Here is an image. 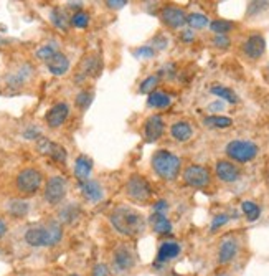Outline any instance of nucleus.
I'll use <instances>...</instances> for the list:
<instances>
[{
    "label": "nucleus",
    "mask_w": 269,
    "mask_h": 276,
    "mask_svg": "<svg viewBox=\"0 0 269 276\" xmlns=\"http://www.w3.org/2000/svg\"><path fill=\"white\" fill-rule=\"evenodd\" d=\"M63 228L58 222L51 220L45 225L31 226L25 232V242L30 246L40 248V246H55L61 242Z\"/></svg>",
    "instance_id": "nucleus-1"
},
{
    "label": "nucleus",
    "mask_w": 269,
    "mask_h": 276,
    "mask_svg": "<svg viewBox=\"0 0 269 276\" xmlns=\"http://www.w3.org/2000/svg\"><path fill=\"white\" fill-rule=\"evenodd\" d=\"M111 224L119 234L127 236L141 234L145 226L142 215L136 212V210H132L131 207H117L116 210H112Z\"/></svg>",
    "instance_id": "nucleus-2"
},
{
    "label": "nucleus",
    "mask_w": 269,
    "mask_h": 276,
    "mask_svg": "<svg viewBox=\"0 0 269 276\" xmlns=\"http://www.w3.org/2000/svg\"><path fill=\"white\" fill-rule=\"evenodd\" d=\"M182 162L175 154L169 152V150H157L152 156V167L157 174L165 178V180H174L179 176Z\"/></svg>",
    "instance_id": "nucleus-3"
},
{
    "label": "nucleus",
    "mask_w": 269,
    "mask_h": 276,
    "mask_svg": "<svg viewBox=\"0 0 269 276\" xmlns=\"http://www.w3.org/2000/svg\"><path fill=\"white\" fill-rule=\"evenodd\" d=\"M41 182H43L41 172L35 169V167H26V169L20 170L17 176V188L21 194H26V196L38 192Z\"/></svg>",
    "instance_id": "nucleus-4"
},
{
    "label": "nucleus",
    "mask_w": 269,
    "mask_h": 276,
    "mask_svg": "<svg viewBox=\"0 0 269 276\" xmlns=\"http://www.w3.org/2000/svg\"><path fill=\"white\" fill-rule=\"evenodd\" d=\"M227 154L236 162H250L256 158L258 146L251 140H231L227 146Z\"/></svg>",
    "instance_id": "nucleus-5"
},
{
    "label": "nucleus",
    "mask_w": 269,
    "mask_h": 276,
    "mask_svg": "<svg viewBox=\"0 0 269 276\" xmlns=\"http://www.w3.org/2000/svg\"><path fill=\"white\" fill-rule=\"evenodd\" d=\"M126 192H127V196L132 200H136V202H147L150 196H152V188H150L149 182L137 174L131 176V178L127 180Z\"/></svg>",
    "instance_id": "nucleus-6"
},
{
    "label": "nucleus",
    "mask_w": 269,
    "mask_h": 276,
    "mask_svg": "<svg viewBox=\"0 0 269 276\" xmlns=\"http://www.w3.org/2000/svg\"><path fill=\"white\" fill-rule=\"evenodd\" d=\"M66 180L60 176H53L48 178L46 186H45V200L48 204L56 205L66 196Z\"/></svg>",
    "instance_id": "nucleus-7"
},
{
    "label": "nucleus",
    "mask_w": 269,
    "mask_h": 276,
    "mask_svg": "<svg viewBox=\"0 0 269 276\" xmlns=\"http://www.w3.org/2000/svg\"><path fill=\"white\" fill-rule=\"evenodd\" d=\"M36 149H38V152L43 154V156H48V158H51L53 160L56 162H66V149L63 148V146L53 142V140L46 139V138H38L36 139Z\"/></svg>",
    "instance_id": "nucleus-8"
},
{
    "label": "nucleus",
    "mask_w": 269,
    "mask_h": 276,
    "mask_svg": "<svg viewBox=\"0 0 269 276\" xmlns=\"http://www.w3.org/2000/svg\"><path fill=\"white\" fill-rule=\"evenodd\" d=\"M184 180L190 187H205L210 182V172L203 166H188L184 172Z\"/></svg>",
    "instance_id": "nucleus-9"
},
{
    "label": "nucleus",
    "mask_w": 269,
    "mask_h": 276,
    "mask_svg": "<svg viewBox=\"0 0 269 276\" xmlns=\"http://www.w3.org/2000/svg\"><path fill=\"white\" fill-rule=\"evenodd\" d=\"M68 116H69V106L66 102H56V104L50 108V111L46 112L45 121L50 128H60L68 119Z\"/></svg>",
    "instance_id": "nucleus-10"
},
{
    "label": "nucleus",
    "mask_w": 269,
    "mask_h": 276,
    "mask_svg": "<svg viewBox=\"0 0 269 276\" xmlns=\"http://www.w3.org/2000/svg\"><path fill=\"white\" fill-rule=\"evenodd\" d=\"M160 18L162 22L170 26V28H180L182 25H185L187 22V15L182 8L179 7H165L162 8V12H160Z\"/></svg>",
    "instance_id": "nucleus-11"
},
{
    "label": "nucleus",
    "mask_w": 269,
    "mask_h": 276,
    "mask_svg": "<svg viewBox=\"0 0 269 276\" xmlns=\"http://www.w3.org/2000/svg\"><path fill=\"white\" fill-rule=\"evenodd\" d=\"M243 50L246 53V56L251 60H258L263 56V53L266 50V40L261 35H251L248 40L245 42Z\"/></svg>",
    "instance_id": "nucleus-12"
},
{
    "label": "nucleus",
    "mask_w": 269,
    "mask_h": 276,
    "mask_svg": "<svg viewBox=\"0 0 269 276\" xmlns=\"http://www.w3.org/2000/svg\"><path fill=\"white\" fill-rule=\"evenodd\" d=\"M164 134V119L154 114L145 121V140L147 142H155L162 138Z\"/></svg>",
    "instance_id": "nucleus-13"
},
{
    "label": "nucleus",
    "mask_w": 269,
    "mask_h": 276,
    "mask_svg": "<svg viewBox=\"0 0 269 276\" xmlns=\"http://www.w3.org/2000/svg\"><path fill=\"white\" fill-rule=\"evenodd\" d=\"M45 63H46L48 72L51 74H55V76H63V74H66L69 70V60L66 55H63L61 52L55 53V55Z\"/></svg>",
    "instance_id": "nucleus-14"
},
{
    "label": "nucleus",
    "mask_w": 269,
    "mask_h": 276,
    "mask_svg": "<svg viewBox=\"0 0 269 276\" xmlns=\"http://www.w3.org/2000/svg\"><path fill=\"white\" fill-rule=\"evenodd\" d=\"M112 262H114V266L119 270V272H127V270H131L134 266L136 260H134V255L131 250H127L126 246H121L116 250Z\"/></svg>",
    "instance_id": "nucleus-15"
},
{
    "label": "nucleus",
    "mask_w": 269,
    "mask_h": 276,
    "mask_svg": "<svg viewBox=\"0 0 269 276\" xmlns=\"http://www.w3.org/2000/svg\"><path fill=\"white\" fill-rule=\"evenodd\" d=\"M217 176L220 180L223 182H235L238 180L240 170L236 169V166H233L228 160H218L217 162Z\"/></svg>",
    "instance_id": "nucleus-16"
},
{
    "label": "nucleus",
    "mask_w": 269,
    "mask_h": 276,
    "mask_svg": "<svg viewBox=\"0 0 269 276\" xmlns=\"http://www.w3.org/2000/svg\"><path fill=\"white\" fill-rule=\"evenodd\" d=\"M236 253H238V242H236L235 238H227V240H223V243L220 245L218 262L222 264H227L236 256Z\"/></svg>",
    "instance_id": "nucleus-17"
},
{
    "label": "nucleus",
    "mask_w": 269,
    "mask_h": 276,
    "mask_svg": "<svg viewBox=\"0 0 269 276\" xmlns=\"http://www.w3.org/2000/svg\"><path fill=\"white\" fill-rule=\"evenodd\" d=\"M91 169H93V160L88 156H79L76 162H74V176H76L79 182L89 180Z\"/></svg>",
    "instance_id": "nucleus-18"
},
{
    "label": "nucleus",
    "mask_w": 269,
    "mask_h": 276,
    "mask_svg": "<svg viewBox=\"0 0 269 276\" xmlns=\"http://www.w3.org/2000/svg\"><path fill=\"white\" fill-rule=\"evenodd\" d=\"M81 192L86 198L91 200V202H98V200L103 198V187H101L96 180L81 182Z\"/></svg>",
    "instance_id": "nucleus-19"
},
{
    "label": "nucleus",
    "mask_w": 269,
    "mask_h": 276,
    "mask_svg": "<svg viewBox=\"0 0 269 276\" xmlns=\"http://www.w3.org/2000/svg\"><path fill=\"white\" fill-rule=\"evenodd\" d=\"M170 134H172V138H174L175 140H179V142H185V140H188L192 138L193 129L188 122L179 121L170 128Z\"/></svg>",
    "instance_id": "nucleus-20"
},
{
    "label": "nucleus",
    "mask_w": 269,
    "mask_h": 276,
    "mask_svg": "<svg viewBox=\"0 0 269 276\" xmlns=\"http://www.w3.org/2000/svg\"><path fill=\"white\" fill-rule=\"evenodd\" d=\"M98 72H99V64L96 62V56L89 55L83 60L81 64H79V73H78L76 80H84V78H88L89 74H96Z\"/></svg>",
    "instance_id": "nucleus-21"
},
{
    "label": "nucleus",
    "mask_w": 269,
    "mask_h": 276,
    "mask_svg": "<svg viewBox=\"0 0 269 276\" xmlns=\"http://www.w3.org/2000/svg\"><path fill=\"white\" fill-rule=\"evenodd\" d=\"M150 224H152V228L157 232V234H160V235L170 234V232H172L170 220L167 218L164 214H159V212L152 214V217H150Z\"/></svg>",
    "instance_id": "nucleus-22"
},
{
    "label": "nucleus",
    "mask_w": 269,
    "mask_h": 276,
    "mask_svg": "<svg viewBox=\"0 0 269 276\" xmlns=\"http://www.w3.org/2000/svg\"><path fill=\"white\" fill-rule=\"evenodd\" d=\"M179 253H180V246L177 245L175 242H165V243H162V246L159 248L157 260L160 263L169 262V260H174Z\"/></svg>",
    "instance_id": "nucleus-23"
},
{
    "label": "nucleus",
    "mask_w": 269,
    "mask_h": 276,
    "mask_svg": "<svg viewBox=\"0 0 269 276\" xmlns=\"http://www.w3.org/2000/svg\"><path fill=\"white\" fill-rule=\"evenodd\" d=\"M31 72H33V66L28 63H25L23 66H21L20 70H17L12 76L8 78V84L10 86H21L25 84V81L28 80V76L31 74Z\"/></svg>",
    "instance_id": "nucleus-24"
},
{
    "label": "nucleus",
    "mask_w": 269,
    "mask_h": 276,
    "mask_svg": "<svg viewBox=\"0 0 269 276\" xmlns=\"http://www.w3.org/2000/svg\"><path fill=\"white\" fill-rule=\"evenodd\" d=\"M147 102L152 108H167L170 104V96L167 93H162V91H154V93L149 94Z\"/></svg>",
    "instance_id": "nucleus-25"
},
{
    "label": "nucleus",
    "mask_w": 269,
    "mask_h": 276,
    "mask_svg": "<svg viewBox=\"0 0 269 276\" xmlns=\"http://www.w3.org/2000/svg\"><path fill=\"white\" fill-rule=\"evenodd\" d=\"M212 93L215 96H220L222 100L231 102V104H235V102H238V96H236V93L233 90L230 88H225V86H212Z\"/></svg>",
    "instance_id": "nucleus-26"
},
{
    "label": "nucleus",
    "mask_w": 269,
    "mask_h": 276,
    "mask_svg": "<svg viewBox=\"0 0 269 276\" xmlns=\"http://www.w3.org/2000/svg\"><path fill=\"white\" fill-rule=\"evenodd\" d=\"M28 204L25 202V200H12V202L8 204V212L13 215V217H25L26 214H28Z\"/></svg>",
    "instance_id": "nucleus-27"
},
{
    "label": "nucleus",
    "mask_w": 269,
    "mask_h": 276,
    "mask_svg": "<svg viewBox=\"0 0 269 276\" xmlns=\"http://www.w3.org/2000/svg\"><path fill=\"white\" fill-rule=\"evenodd\" d=\"M203 122H205V126L208 128H220V129L230 128L231 124H233V121L227 116H208L203 119Z\"/></svg>",
    "instance_id": "nucleus-28"
},
{
    "label": "nucleus",
    "mask_w": 269,
    "mask_h": 276,
    "mask_svg": "<svg viewBox=\"0 0 269 276\" xmlns=\"http://www.w3.org/2000/svg\"><path fill=\"white\" fill-rule=\"evenodd\" d=\"M55 53H58V45L56 42H50L46 43V45L40 46L38 50H36V58L38 60H43V62H48Z\"/></svg>",
    "instance_id": "nucleus-29"
},
{
    "label": "nucleus",
    "mask_w": 269,
    "mask_h": 276,
    "mask_svg": "<svg viewBox=\"0 0 269 276\" xmlns=\"http://www.w3.org/2000/svg\"><path fill=\"white\" fill-rule=\"evenodd\" d=\"M241 208H243V214L246 215V218L250 222H255L260 218L261 215V208L258 207L255 202H250V200H245L243 204H241Z\"/></svg>",
    "instance_id": "nucleus-30"
},
{
    "label": "nucleus",
    "mask_w": 269,
    "mask_h": 276,
    "mask_svg": "<svg viewBox=\"0 0 269 276\" xmlns=\"http://www.w3.org/2000/svg\"><path fill=\"white\" fill-rule=\"evenodd\" d=\"M51 22H53V25L58 26V28H61L64 32L68 30L69 20H68L66 15H64V12H63L61 8H53L51 10Z\"/></svg>",
    "instance_id": "nucleus-31"
},
{
    "label": "nucleus",
    "mask_w": 269,
    "mask_h": 276,
    "mask_svg": "<svg viewBox=\"0 0 269 276\" xmlns=\"http://www.w3.org/2000/svg\"><path fill=\"white\" fill-rule=\"evenodd\" d=\"M210 28H212L217 35H225L233 28V24L228 20H213L212 24H210Z\"/></svg>",
    "instance_id": "nucleus-32"
},
{
    "label": "nucleus",
    "mask_w": 269,
    "mask_h": 276,
    "mask_svg": "<svg viewBox=\"0 0 269 276\" xmlns=\"http://www.w3.org/2000/svg\"><path fill=\"white\" fill-rule=\"evenodd\" d=\"M187 22L190 24L192 28H203L208 25V18L203 14H190L187 15Z\"/></svg>",
    "instance_id": "nucleus-33"
},
{
    "label": "nucleus",
    "mask_w": 269,
    "mask_h": 276,
    "mask_svg": "<svg viewBox=\"0 0 269 276\" xmlns=\"http://www.w3.org/2000/svg\"><path fill=\"white\" fill-rule=\"evenodd\" d=\"M71 25L73 26H76V28H86V26H88V24H89V15L86 14V12H81V10H79V12H76L71 17Z\"/></svg>",
    "instance_id": "nucleus-34"
},
{
    "label": "nucleus",
    "mask_w": 269,
    "mask_h": 276,
    "mask_svg": "<svg viewBox=\"0 0 269 276\" xmlns=\"http://www.w3.org/2000/svg\"><path fill=\"white\" fill-rule=\"evenodd\" d=\"M159 83V76H149V78H145L142 83H141V88H139V91L144 94H150V93H154V90H155V86H157Z\"/></svg>",
    "instance_id": "nucleus-35"
},
{
    "label": "nucleus",
    "mask_w": 269,
    "mask_h": 276,
    "mask_svg": "<svg viewBox=\"0 0 269 276\" xmlns=\"http://www.w3.org/2000/svg\"><path fill=\"white\" fill-rule=\"evenodd\" d=\"M91 102H93V93L91 91H81L76 96V106L81 108V110H88Z\"/></svg>",
    "instance_id": "nucleus-36"
},
{
    "label": "nucleus",
    "mask_w": 269,
    "mask_h": 276,
    "mask_svg": "<svg viewBox=\"0 0 269 276\" xmlns=\"http://www.w3.org/2000/svg\"><path fill=\"white\" fill-rule=\"evenodd\" d=\"M134 55L139 56V58H152L154 56V50L150 46H141L134 52Z\"/></svg>",
    "instance_id": "nucleus-37"
},
{
    "label": "nucleus",
    "mask_w": 269,
    "mask_h": 276,
    "mask_svg": "<svg viewBox=\"0 0 269 276\" xmlns=\"http://www.w3.org/2000/svg\"><path fill=\"white\" fill-rule=\"evenodd\" d=\"M213 43H215V46H218V48H228L230 46V38L227 35H217L213 38Z\"/></svg>",
    "instance_id": "nucleus-38"
},
{
    "label": "nucleus",
    "mask_w": 269,
    "mask_h": 276,
    "mask_svg": "<svg viewBox=\"0 0 269 276\" xmlns=\"http://www.w3.org/2000/svg\"><path fill=\"white\" fill-rule=\"evenodd\" d=\"M228 222V217L227 215H223V214H220V215H217V217L213 218V222H212V230H217L218 226H222V225H225Z\"/></svg>",
    "instance_id": "nucleus-39"
},
{
    "label": "nucleus",
    "mask_w": 269,
    "mask_h": 276,
    "mask_svg": "<svg viewBox=\"0 0 269 276\" xmlns=\"http://www.w3.org/2000/svg\"><path fill=\"white\" fill-rule=\"evenodd\" d=\"M23 138H26V139H38V138H41L40 136V131L36 129L35 126H31V128H28L26 131L23 132Z\"/></svg>",
    "instance_id": "nucleus-40"
},
{
    "label": "nucleus",
    "mask_w": 269,
    "mask_h": 276,
    "mask_svg": "<svg viewBox=\"0 0 269 276\" xmlns=\"http://www.w3.org/2000/svg\"><path fill=\"white\" fill-rule=\"evenodd\" d=\"M107 7L109 8H122L127 4L126 0H107Z\"/></svg>",
    "instance_id": "nucleus-41"
},
{
    "label": "nucleus",
    "mask_w": 269,
    "mask_h": 276,
    "mask_svg": "<svg viewBox=\"0 0 269 276\" xmlns=\"http://www.w3.org/2000/svg\"><path fill=\"white\" fill-rule=\"evenodd\" d=\"M93 276H107V268L104 264H96L93 268Z\"/></svg>",
    "instance_id": "nucleus-42"
},
{
    "label": "nucleus",
    "mask_w": 269,
    "mask_h": 276,
    "mask_svg": "<svg viewBox=\"0 0 269 276\" xmlns=\"http://www.w3.org/2000/svg\"><path fill=\"white\" fill-rule=\"evenodd\" d=\"M167 207H169V205H167L165 200H159V202L154 205V210L155 212H159V214H162V210H165Z\"/></svg>",
    "instance_id": "nucleus-43"
},
{
    "label": "nucleus",
    "mask_w": 269,
    "mask_h": 276,
    "mask_svg": "<svg viewBox=\"0 0 269 276\" xmlns=\"http://www.w3.org/2000/svg\"><path fill=\"white\" fill-rule=\"evenodd\" d=\"M182 38L185 42H192L193 40V32L192 30H185L184 34H182Z\"/></svg>",
    "instance_id": "nucleus-44"
},
{
    "label": "nucleus",
    "mask_w": 269,
    "mask_h": 276,
    "mask_svg": "<svg viewBox=\"0 0 269 276\" xmlns=\"http://www.w3.org/2000/svg\"><path fill=\"white\" fill-rule=\"evenodd\" d=\"M208 108H210V111H218V110H223V104L222 102H212Z\"/></svg>",
    "instance_id": "nucleus-45"
},
{
    "label": "nucleus",
    "mask_w": 269,
    "mask_h": 276,
    "mask_svg": "<svg viewBox=\"0 0 269 276\" xmlns=\"http://www.w3.org/2000/svg\"><path fill=\"white\" fill-rule=\"evenodd\" d=\"M5 234H7V225H5V222L0 218V238H2Z\"/></svg>",
    "instance_id": "nucleus-46"
},
{
    "label": "nucleus",
    "mask_w": 269,
    "mask_h": 276,
    "mask_svg": "<svg viewBox=\"0 0 269 276\" xmlns=\"http://www.w3.org/2000/svg\"><path fill=\"white\" fill-rule=\"evenodd\" d=\"M68 7H71V8H81L83 7V2H68Z\"/></svg>",
    "instance_id": "nucleus-47"
},
{
    "label": "nucleus",
    "mask_w": 269,
    "mask_h": 276,
    "mask_svg": "<svg viewBox=\"0 0 269 276\" xmlns=\"http://www.w3.org/2000/svg\"><path fill=\"white\" fill-rule=\"evenodd\" d=\"M0 45H3V38H2V36H0Z\"/></svg>",
    "instance_id": "nucleus-48"
},
{
    "label": "nucleus",
    "mask_w": 269,
    "mask_h": 276,
    "mask_svg": "<svg viewBox=\"0 0 269 276\" xmlns=\"http://www.w3.org/2000/svg\"><path fill=\"white\" fill-rule=\"evenodd\" d=\"M68 276H78V274H68Z\"/></svg>",
    "instance_id": "nucleus-49"
},
{
    "label": "nucleus",
    "mask_w": 269,
    "mask_h": 276,
    "mask_svg": "<svg viewBox=\"0 0 269 276\" xmlns=\"http://www.w3.org/2000/svg\"><path fill=\"white\" fill-rule=\"evenodd\" d=\"M220 276H227V274H220Z\"/></svg>",
    "instance_id": "nucleus-50"
}]
</instances>
